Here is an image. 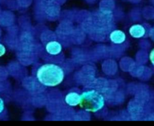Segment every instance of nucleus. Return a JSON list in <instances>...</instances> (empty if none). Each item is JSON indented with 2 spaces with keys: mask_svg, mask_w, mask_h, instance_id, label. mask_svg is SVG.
Returning a JSON list of instances; mask_svg holds the SVG:
<instances>
[{
  "mask_svg": "<svg viewBox=\"0 0 154 126\" xmlns=\"http://www.w3.org/2000/svg\"><path fill=\"white\" fill-rule=\"evenodd\" d=\"M109 38L113 43L119 44L125 41L126 35L122 31L115 30L110 34Z\"/></svg>",
  "mask_w": 154,
  "mask_h": 126,
  "instance_id": "nucleus-5",
  "label": "nucleus"
},
{
  "mask_svg": "<svg viewBox=\"0 0 154 126\" xmlns=\"http://www.w3.org/2000/svg\"><path fill=\"white\" fill-rule=\"evenodd\" d=\"M149 59L152 63V64L154 66V48L151 50L149 55Z\"/></svg>",
  "mask_w": 154,
  "mask_h": 126,
  "instance_id": "nucleus-7",
  "label": "nucleus"
},
{
  "mask_svg": "<svg viewBox=\"0 0 154 126\" xmlns=\"http://www.w3.org/2000/svg\"><path fill=\"white\" fill-rule=\"evenodd\" d=\"M105 105L103 96L96 90L85 91L81 95L80 107L87 112H97Z\"/></svg>",
  "mask_w": 154,
  "mask_h": 126,
  "instance_id": "nucleus-2",
  "label": "nucleus"
},
{
  "mask_svg": "<svg viewBox=\"0 0 154 126\" xmlns=\"http://www.w3.org/2000/svg\"><path fill=\"white\" fill-rule=\"evenodd\" d=\"M130 35L135 38H139L143 37L145 34V28L141 25L135 24L131 26L129 30Z\"/></svg>",
  "mask_w": 154,
  "mask_h": 126,
  "instance_id": "nucleus-3",
  "label": "nucleus"
},
{
  "mask_svg": "<svg viewBox=\"0 0 154 126\" xmlns=\"http://www.w3.org/2000/svg\"><path fill=\"white\" fill-rule=\"evenodd\" d=\"M36 76L38 81L43 85L55 86L63 82L64 73L60 66L53 64H46L38 69Z\"/></svg>",
  "mask_w": 154,
  "mask_h": 126,
  "instance_id": "nucleus-1",
  "label": "nucleus"
},
{
  "mask_svg": "<svg viewBox=\"0 0 154 126\" xmlns=\"http://www.w3.org/2000/svg\"><path fill=\"white\" fill-rule=\"evenodd\" d=\"M4 102L1 97H0V113L4 110Z\"/></svg>",
  "mask_w": 154,
  "mask_h": 126,
  "instance_id": "nucleus-9",
  "label": "nucleus"
},
{
  "mask_svg": "<svg viewBox=\"0 0 154 126\" xmlns=\"http://www.w3.org/2000/svg\"><path fill=\"white\" fill-rule=\"evenodd\" d=\"M5 53V47L4 45L0 43V57L4 55Z\"/></svg>",
  "mask_w": 154,
  "mask_h": 126,
  "instance_id": "nucleus-8",
  "label": "nucleus"
},
{
  "mask_svg": "<svg viewBox=\"0 0 154 126\" xmlns=\"http://www.w3.org/2000/svg\"><path fill=\"white\" fill-rule=\"evenodd\" d=\"M62 49L61 45L57 41H52L47 43L46 46V50L47 52L52 55L59 54Z\"/></svg>",
  "mask_w": 154,
  "mask_h": 126,
  "instance_id": "nucleus-6",
  "label": "nucleus"
},
{
  "mask_svg": "<svg viewBox=\"0 0 154 126\" xmlns=\"http://www.w3.org/2000/svg\"><path fill=\"white\" fill-rule=\"evenodd\" d=\"M80 100L81 95L75 92H69L65 97V102L70 106H76L79 104Z\"/></svg>",
  "mask_w": 154,
  "mask_h": 126,
  "instance_id": "nucleus-4",
  "label": "nucleus"
}]
</instances>
